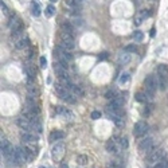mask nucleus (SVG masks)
Returning a JSON list of instances; mask_svg holds the SVG:
<instances>
[{"label": "nucleus", "instance_id": "f257e3e1", "mask_svg": "<svg viewBox=\"0 0 168 168\" xmlns=\"http://www.w3.org/2000/svg\"><path fill=\"white\" fill-rule=\"evenodd\" d=\"M164 156H165V151H164V149H160V148H157V149L151 151V153L147 156V160H148V163L157 164L159 161H161V160L164 159Z\"/></svg>", "mask_w": 168, "mask_h": 168}, {"label": "nucleus", "instance_id": "f03ea898", "mask_svg": "<svg viewBox=\"0 0 168 168\" xmlns=\"http://www.w3.org/2000/svg\"><path fill=\"white\" fill-rule=\"evenodd\" d=\"M144 85H145V89H147L148 93L155 94L157 86H159V81H157V78L155 76H148L147 78H145V81H144Z\"/></svg>", "mask_w": 168, "mask_h": 168}, {"label": "nucleus", "instance_id": "7ed1b4c3", "mask_svg": "<svg viewBox=\"0 0 168 168\" xmlns=\"http://www.w3.org/2000/svg\"><path fill=\"white\" fill-rule=\"evenodd\" d=\"M65 153V144L63 143H57V144L52 147L51 151V156L54 160H59Z\"/></svg>", "mask_w": 168, "mask_h": 168}, {"label": "nucleus", "instance_id": "20e7f679", "mask_svg": "<svg viewBox=\"0 0 168 168\" xmlns=\"http://www.w3.org/2000/svg\"><path fill=\"white\" fill-rule=\"evenodd\" d=\"M20 139L23 143H26V144H35V143L38 141V135H35L34 132H28V130H26V132H23V133L20 135Z\"/></svg>", "mask_w": 168, "mask_h": 168}, {"label": "nucleus", "instance_id": "39448f33", "mask_svg": "<svg viewBox=\"0 0 168 168\" xmlns=\"http://www.w3.org/2000/svg\"><path fill=\"white\" fill-rule=\"evenodd\" d=\"M148 124L145 121H139V122H136V125H135V128H133V133H135V136H143V135H145L148 132Z\"/></svg>", "mask_w": 168, "mask_h": 168}, {"label": "nucleus", "instance_id": "423d86ee", "mask_svg": "<svg viewBox=\"0 0 168 168\" xmlns=\"http://www.w3.org/2000/svg\"><path fill=\"white\" fill-rule=\"evenodd\" d=\"M16 124L22 128L23 130H28V132H32V121L30 119H27L26 116H22L17 119Z\"/></svg>", "mask_w": 168, "mask_h": 168}, {"label": "nucleus", "instance_id": "0eeeda50", "mask_svg": "<svg viewBox=\"0 0 168 168\" xmlns=\"http://www.w3.org/2000/svg\"><path fill=\"white\" fill-rule=\"evenodd\" d=\"M9 28L12 32H23V23L17 16H14L9 22Z\"/></svg>", "mask_w": 168, "mask_h": 168}, {"label": "nucleus", "instance_id": "6e6552de", "mask_svg": "<svg viewBox=\"0 0 168 168\" xmlns=\"http://www.w3.org/2000/svg\"><path fill=\"white\" fill-rule=\"evenodd\" d=\"M139 148L141 151L151 152V149H153V139H152V137H145V139H143L139 143Z\"/></svg>", "mask_w": 168, "mask_h": 168}, {"label": "nucleus", "instance_id": "1a4fd4ad", "mask_svg": "<svg viewBox=\"0 0 168 168\" xmlns=\"http://www.w3.org/2000/svg\"><path fill=\"white\" fill-rule=\"evenodd\" d=\"M55 113L59 114V116H63L65 119H69V120H71L74 117L71 110L67 109V108H63V106H55Z\"/></svg>", "mask_w": 168, "mask_h": 168}, {"label": "nucleus", "instance_id": "9d476101", "mask_svg": "<svg viewBox=\"0 0 168 168\" xmlns=\"http://www.w3.org/2000/svg\"><path fill=\"white\" fill-rule=\"evenodd\" d=\"M65 137V133L63 132H61V130H52L51 133H50V137L49 140L51 143H55V141H58V140H62Z\"/></svg>", "mask_w": 168, "mask_h": 168}, {"label": "nucleus", "instance_id": "9b49d317", "mask_svg": "<svg viewBox=\"0 0 168 168\" xmlns=\"http://www.w3.org/2000/svg\"><path fill=\"white\" fill-rule=\"evenodd\" d=\"M109 116H110V119L113 120L114 124H116V127H119V128L124 127V120L121 119V116H120V114H117V113H109Z\"/></svg>", "mask_w": 168, "mask_h": 168}, {"label": "nucleus", "instance_id": "f8f14e48", "mask_svg": "<svg viewBox=\"0 0 168 168\" xmlns=\"http://www.w3.org/2000/svg\"><path fill=\"white\" fill-rule=\"evenodd\" d=\"M148 16H149V12H148V9L140 12V14L136 16V19H135V24H136V26H140V24L143 23V20H144V19H147Z\"/></svg>", "mask_w": 168, "mask_h": 168}, {"label": "nucleus", "instance_id": "ddd939ff", "mask_svg": "<svg viewBox=\"0 0 168 168\" xmlns=\"http://www.w3.org/2000/svg\"><path fill=\"white\" fill-rule=\"evenodd\" d=\"M119 62L121 65H127L130 62V52L128 51H122L121 54L119 55Z\"/></svg>", "mask_w": 168, "mask_h": 168}, {"label": "nucleus", "instance_id": "4468645a", "mask_svg": "<svg viewBox=\"0 0 168 168\" xmlns=\"http://www.w3.org/2000/svg\"><path fill=\"white\" fill-rule=\"evenodd\" d=\"M15 46H16V49L23 50V49H27V47L30 46V42H28V39L27 38H20V39H17L16 41Z\"/></svg>", "mask_w": 168, "mask_h": 168}, {"label": "nucleus", "instance_id": "2eb2a0df", "mask_svg": "<svg viewBox=\"0 0 168 168\" xmlns=\"http://www.w3.org/2000/svg\"><path fill=\"white\" fill-rule=\"evenodd\" d=\"M117 141L116 140H109L106 143V151L108 152H112V153H116L117 152Z\"/></svg>", "mask_w": 168, "mask_h": 168}, {"label": "nucleus", "instance_id": "dca6fc26", "mask_svg": "<svg viewBox=\"0 0 168 168\" xmlns=\"http://www.w3.org/2000/svg\"><path fill=\"white\" fill-rule=\"evenodd\" d=\"M70 92H71L76 97H82L85 94L84 90H82V87L81 86H77V85H71V87H70Z\"/></svg>", "mask_w": 168, "mask_h": 168}, {"label": "nucleus", "instance_id": "f3484780", "mask_svg": "<svg viewBox=\"0 0 168 168\" xmlns=\"http://www.w3.org/2000/svg\"><path fill=\"white\" fill-rule=\"evenodd\" d=\"M65 4H66V7L71 8L73 11H77V9H79L78 0H65Z\"/></svg>", "mask_w": 168, "mask_h": 168}, {"label": "nucleus", "instance_id": "a211bd4d", "mask_svg": "<svg viewBox=\"0 0 168 168\" xmlns=\"http://www.w3.org/2000/svg\"><path fill=\"white\" fill-rule=\"evenodd\" d=\"M59 46L63 47V49L67 50V51H70V50H73L74 47H76V44H74V41H62Z\"/></svg>", "mask_w": 168, "mask_h": 168}, {"label": "nucleus", "instance_id": "6ab92c4d", "mask_svg": "<svg viewBox=\"0 0 168 168\" xmlns=\"http://www.w3.org/2000/svg\"><path fill=\"white\" fill-rule=\"evenodd\" d=\"M116 141H117V144H119V147L121 148V149H127L128 145H129V143H128V139H127V137H124V136H122V137H119Z\"/></svg>", "mask_w": 168, "mask_h": 168}, {"label": "nucleus", "instance_id": "aec40b11", "mask_svg": "<svg viewBox=\"0 0 168 168\" xmlns=\"http://www.w3.org/2000/svg\"><path fill=\"white\" fill-rule=\"evenodd\" d=\"M157 76H161L164 78H168V67L164 66V65H160L157 67Z\"/></svg>", "mask_w": 168, "mask_h": 168}, {"label": "nucleus", "instance_id": "412c9836", "mask_svg": "<svg viewBox=\"0 0 168 168\" xmlns=\"http://www.w3.org/2000/svg\"><path fill=\"white\" fill-rule=\"evenodd\" d=\"M136 100L139 102H141V104H147L148 101H149V98H148L147 97V94H145V93H141V92H139V93H136Z\"/></svg>", "mask_w": 168, "mask_h": 168}, {"label": "nucleus", "instance_id": "4be33fe9", "mask_svg": "<svg viewBox=\"0 0 168 168\" xmlns=\"http://www.w3.org/2000/svg\"><path fill=\"white\" fill-rule=\"evenodd\" d=\"M129 78H130V76H129V73H121L120 74V77H119V79H117V82H119L120 85H122V84H127L128 81H129Z\"/></svg>", "mask_w": 168, "mask_h": 168}, {"label": "nucleus", "instance_id": "5701e85b", "mask_svg": "<svg viewBox=\"0 0 168 168\" xmlns=\"http://www.w3.org/2000/svg\"><path fill=\"white\" fill-rule=\"evenodd\" d=\"M31 14H32V16H35V17H38L39 15H41V7H39L38 3H32V6H31Z\"/></svg>", "mask_w": 168, "mask_h": 168}, {"label": "nucleus", "instance_id": "b1692460", "mask_svg": "<svg viewBox=\"0 0 168 168\" xmlns=\"http://www.w3.org/2000/svg\"><path fill=\"white\" fill-rule=\"evenodd\" d=\"M24 71H26V74L28 76L30 79H34L35 78V70L32 69L30 65H24Z\"/></svg>", "mask_w": 168, "mask_h": 168}, {"label": "nucleus", "instance_id": "393cba45", "mask_svg": "<svg viewBox=\"0 0 168 168\" xmlns=\"http://www.w3.org/2000/svg\"><path fill=\"white\" fill-rule=\"evenodd\" d=\"M61 30H62V31L70 32V34H73V32H74V28H73V26H71V23H70V22H65V23H62Z\"/></svg>", "mask_w": 168, "mask_h": 168}, {"label": "nucleus", "instance_id": "a878e982", "mask_svg": "<svg viewBox=\"0 0 168 168\" xmlns=\"http://www.w3.org/2000/svg\"><path fill=\"white\" fill-rule=\"evenodd\" d=\"M87 161H89V157L86 156V155H79L78 157H77V163H78L79 165H86L87 164Z\"/></svg>", "mask_w": 168, "mask_h": 168}, {"label": "nucleus", "instance_id": "bb28decb", "mask_svg": "<svg viewBox=\"0 0 168 168\" xmlns=\"http://www.w3.org/2000/svg\"><path fill=\"white\" fill-rule=\"evenodd\" d=\"M61 39H62V41H74L73 34L66 32V31H61Z\"/></svg>", "mask_w": 168, "mask_h": 168}, {"label": "nucleus", "instance_id": "cd10ccee", "mask_svg": "<svg viewBox=\"0 0 168 168\" xmlns=\"http://www.w3.org/2000/svg\"><path fill=\"white\" fill-rule=\"evenodd\" d=\"M133 39H135L136 42H143V39H144V34H143L141 31H135Z\"/></svg>", "mask_w": 168, "mask_h": 168}, {"label": "nucleus", "instance_id": "c85d7f7f", "mask_svg": "<svg viewBox=\"0 0 168 168\" xmlns=\"http://www.w3.org/2000/svg\"><path fill=\"white\" fill-rule=\"evenodd\" d=\"M44 14H46V16L47 17H51L52 15L55 14V8H54V6H49L46 8V11H44Z\"/></svg>", "mask_w": 168, "mask_h": 168}, {"label": "nucleus", "instance_id": "c756f323", "mask_svg": "<svg viewBox=\"0 0 168 168\" xmlns=\"http://www.w3.org/2000/svg\"><path fill=\"white\" fill-rule=\"evenodd\" d=\"M105 97H106L108 100H113V98H116L117 97V94H116V92H114V90H108L106 92V94H105Z\"/></svg>", "mask_w": 168, "mask_h": 168}, {"label": "nucleus", "instance_id": "7c9ffc66", "mask_svg": "<svg viewBox=\"0 0 168 168\" xmlns=\"http://www.w3.org/2000/svg\"><path fill=\"white\" fill-rule=\"evenodd\" d=\"M125 51H128V52H136L137 51V47L135 46V44H129V46L125 47Z\"/></svg>", "mask_w": 168, "mask_h": 168}, {"label": "nucleus", "instance_id": "2f4dec72", "mask_svg": "<svg viewBox=\"0 0 168 168\" xmlns=\"http://www.w3.org/2000/svg\"><path fill=\"white\" fill-rule=\"evenodd\" d=\"M167 165H168V161H159L157 164H155V167L153 168H167Z\"/></svg>", "mask_w": 168, "mask_h": 168}, {"label": "nucleus", "instance_id": "473e14b6", "mask_svg": "<svg viewBox=\"0 0 168 168\" xmlns=\"http://www.w3.org/2000/svg\"><path fill=\"white\" fill-rule=\"evenodd\" d=\"M100 117H101V112H100V110H94V112H92V119L93 120H98Z\"/></svg>", "mask_w": 168, "mask_h": 168}, {"label": "nucleus", "instance_id": "72a5a7b5", "mask_svg": "<svg viewBox=\"0 0 168 168\" xmlns=\"http://www.w3.org/2000/svg\"><path fill=\"white\" fill-rule=\"evenodd\" d=\"M39 63H41V67H42V69H46L47 61H46V58H44V57H41V58H39Z\"/></svg>", "mask_w": 168, "mask_h": 168}, {"label": "nucleus", "instance_id": "f704fd0d", "mask_svg": "<svg viewBox=\"0 0 168 168\" xmlns=\"http://www.w3.org/2000/svg\"><path fill=\"white\" fill-rule=\"evenodd\" d=\"M8 144H9L8 140H6V139H3V137H1V141H0V149H3V148H6Z\"/></svg>", "mask_w": 168, "mask_h": 168}, {"label": "nucleus", "instance_id": "c9c22d12", "mask_svg": "<svg viewBox=\"0 0 168 168\" xmlns=\"http://www.w3.org/2000/svg\"><path fill=\"white\" fill-rule=\"evenodd\" d=\"M108 168H121V165L117 164V163H110V164L108 165Z\"/></svg>", "mask_w": 168, "mask_h": 168}, {"label": "nucleus", "instance_id": "e433bc0d", "mask_svg": "<svg viewBox=\"0 0 168 168\" xmlns=\"http://www.w3.org/2000/svg\"><path fill=\"white\" fill-rule=\"evenodd\" d=\"M0 7H1V11L4 12V14H8V9H7V7H6V4L3 3V1H1V3H0Z\"/></svg>", "mask_w": 168, "mask_h": 168}, {"label": "nucleus", "instance_id": "4c0bfd02", "mask_svg": "<svg viewBox=\"0 0 168 168\" xmlns=\"http://www.w3.org/2000/svg\"><path fill=\"white\" fill-rule=\"evenodd\" d=\"M108 58V54L106 52H102L101 55H100V59H106Z\"/></svg>", "mask_w": 168, "mask_h": 168}, {"label": "nucleus", "instance_id": "58836bf2", "mask_svg": "<svg viewBox=\"0 0 168 168\" xmlns=\"http://www.w3.org/2000/svg\"><path fill=\"white\" fill-rule=\"evenodd\" d=\"M149 35H151V38H155V35H156V30L152 28L151 30V34H149Z\"/></svg>", "mask_w": 168, "mask_h": 168}, {"label": "nucleus", "instance_id": "ea45409f", "mask_svg": "<svg viewBox=\"0 0 168 168\" xmlns=\"http://www.w3.org/2000/svg\"><path fill=\"white\" fill-rule=\"evenodd\" d=\"M61 168H69V167H67L66 163H62V164H61Z\"/></svg>", "mask_w": 168, "mask_h": 168}, {"label": "nucleus", "instance_id": "a19ab883", "mask_svg": "<svg viewBox=\"0 0 168 168\" xmlns=\"http://www.w3.org/2000/svg\"><path fill=\"white\" fill-rule=\"evenodd\" d=\"M50 1H51V3H57V1H58V0H50Z\"/></svg>", "mask_w": 168, "mask_h": 168}, {"label": "nucleus", "instance_id": "79ce46f5", "mask_svg": "<svg viewBox=\"0 0 168 168\" xmlns=\"http://www.w3.org/2000/svg\"><path fill=\"white\" fill-rule=\"evenodd\" d=\"M41 168H44V167H41Z\"/></svg>", "mask_w": 168, "mask_h": 168}, {"label": "nucleus", "instance_id": "37998d69", "mask_svg": "<svg viewBox=\"0 0 168 168\" xmlns=\"http://www.w3.org/2000/svg\"><path fill=\"white\" fill-rule=\"evenodd\" d=\"M167 168H168V165H167Z\"/></svg>", "mask_w": 168, "mask_h": 168}]
</instances>
